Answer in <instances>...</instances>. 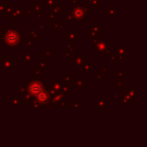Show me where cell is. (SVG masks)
I'll use <instances>...</instances> for the list:
<instances>
[{
    "instance_id": "1",
    "label": "cell",
    "mask_w": 147,
    "mask_h": 147,
    "mask_svg": "<svg viewBox=\"0 0 147 147\" xmlns=\"http://www.w3.org/2000/svg\"><path fill=\"white\" fill-rule=\"evenodd\" d=\"M29 91L36 97L37 99H39V101L41 102H45V101L47 100V93L45 92V90L42 89V86H41L39 83H32L29 87Z\"/></svg>"
}]
</instances>
